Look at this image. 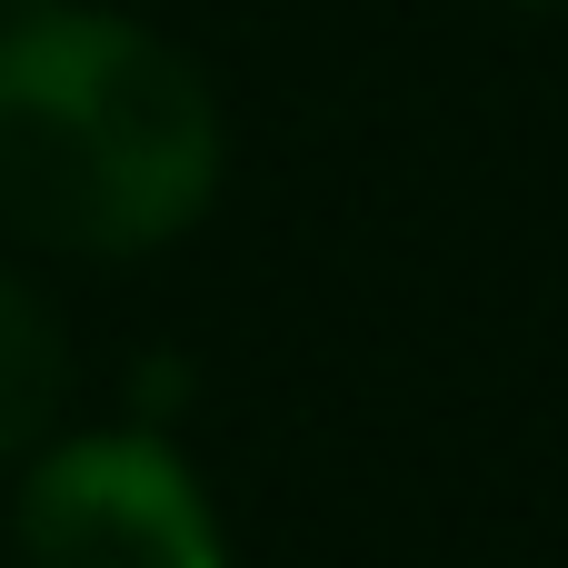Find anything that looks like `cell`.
<instances>
[{
  "label": "cell",
  "instance_id": "6da1fadb",
  "mask_svg": "<svg viewBox=\"0 0 568 568\" xmlns=\"http://www.w3.org/2000/svg\"><path fill=\"white\" fill-rule=\"evenodd\" d=\"M220 200V100L130 10L0 20V230L60 260H140Z\"/></svg>",
  "mask_w": 568,
  "mask_h": 568
},
{
  "label": "cell",
  "instance_id": "7a4b0ae2",
  "mask_svg": "<svg viewBox=\"0 0 568 568\" xmlns=\"http://www.w3.org/2000/svg\"><path fill=\"white\" fill-rule=\"evenodd\" d=\"M10 549L20 568H230L200 469L150 419L40 439L10 509Z\"/></svg>",
  "mask_w": 568,
  "mask_h": 568
},
{
  "label": "cell",
  "instance_id": "3957f363",
  "mask_svg": "<svg viewBox=\"0 0 568 568\" xmlns=\"http://www.w3.org/2000/svg\"><path fill=\"white\" fill-rule=\"evenodd\" d=\"M70 399V339L30 280L0 270V469H20Z\"/></svg>",
  "mask_w": 568,
  "mask_h": 568
},
{
  "label": "cell",
  "instance_id": "277c9868",
  "mask_svg": "<svg viewBox=\"0 0 568 568\" xmlns=\"http://www.w3.org/2000/svg\"><path fill=\"white\" fill-rule=\"evenodd\" d=\"M180 389H190V369H180V359H150V369H140V409H170Z\"/></svg>",
  "mask_w": 568,
  "mask_h": 568
},
{
  "label": "cell",
  "instance_id": "5b68a950",
  "mask_svg": "<svg viewBox=\"0 0 568 568\" xmlns=\"http://www.w3.org/2000/svg\"><path fill=\"white\" fill-rule=\"evenodd\" d=\"M519 10H568V0H519Z\"/></svg>",
  "mask_w": 568,
  "mask_h": 568
},
{
  "label": "cell",
  "instance_id": "8992f818",
  "mask_svg": "<svg viewBox=\"0 0 568 568\" xmlns=\"http://www.w3.org/2000/svg\"><path fill=\"white\" fill-rule=\"evenodd\" d=\"M0 10H30V0H0Z\"/></svg>",
  "mask_w": 568,
  "mask_h": 568
}]
</instances>
